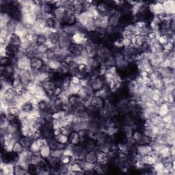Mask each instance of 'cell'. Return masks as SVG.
I'll return each mask as SVG.
<instances>
[{"instance_id":"49","label":"cell","mask_w":175,"mask_h":175,"mask_svg":"<svg viewBox=\"0 0 175 175\" xmlns=\"http://www.w3.org/2000/svg\"><path fill=\"white\" fill-rule=\"evenodd\" d=\"M0 64L2 67H6V66L11 64L10 57H1L0 60Z\"/></svg>"},{"instance_id":"8","label":"cell","mask_w":175,"mask_h":175,"mask_svg":"<svg viewBox=\"0 0 175 175\" xmlns=\"http://www.w3.org/2000/svg\"><path fill=\"white\" fill-rule=\"evenodd\" d=\"M83 46L79 44H76V43H73L70 46V47L68 50V53L70 55H71L73 57L80 56L81 52L83 50Z\"/></svg>"},{"instance_id":"2","label":"cell","mask_w":175,"mask_h":175,"mask_svg":"<svg viewBox=\"0 0 175 175\" xmlns=\"http://www.w3.org/2000/svg\"><path fill=\"white\" fill-rule=\"evenodd\" d=\"M105 85H106V82H105V79L103 76H99L96 77V78L90 80L91 88L94 92L101 90V89L104 87Z\"/></svg>"},{"instance_id":"20","label":"cell","mask_w":175,"mask_h":175,"mask_svg":"<svg viewBox=\"0 0 175 175\" xmlns=\"http://www.w3.org/2000/svg\"><path fill=\"white\" fill-rule=\"evenodd\" d=\"M170 112V110H169V105L167 102H164L161 103L160 105H159V107H158V112L157 114L161 116V117H163L165 115L168 114Z\"/></svg>"},{"instance_id":"12","label":"cell","mask_w":175,"mask_h":175,"mask_svg":"<svg viewBox=\"0 0 175 175\" xmlns=\"http://www.w3.org/2000/svg\"><path fill=\"white\" fill-rule=\"evenodd\" d=\"M66 13H67L66 9L63 6H60V7H54L52 14L53 17L55 18L56 20L62 21Z\"/></svg>"},{"instance_id":"28","label":"cell","mask_w":175,"mask_h":175,"mask_svg":"<svg viewBox=\"0 0 175 175\" xmlns=\"http://www.w3.org/2000/svg\"><path fill=\"white\" fill-rule=\"evenodd\" d=\"M30 174L28 170L23 168V166L19 164H16L14 168V175H25Z\"/></svg>"},{"instance_id":"51","label":"cell","mask_w":175,"mask_h":175,"mask_svg":"<svg viewBox=\"0 0 175 175\" xmlns=\"http://www.w3.org/2000/svg\"><path fill=\"white\" fill-rule=\"evenodd\" d=\"M81 79L77 76H71V83L76 85H79Z\"/></svg>"},{"instance_id":"42","label":"cell","mask_w":175,"mask_h":175,"mask_svg":"<svg viewBox=\"0 0 175 175\" xmlns=\"http://www.w3.org/2000/svg\"><path fill=\"white\" fill-rule=\"evenodd\" d=\"M56 19L54 17L49 18L46 20V25L47 28L50 29L55 28L56 26Z\"/></svg>"},{"instance_id":"26","label":"cell","mask_w":175,"mask_h":175,"mask_svg":"<svg viewBox=\"0 0 175 175\" xmlns=\"http://www.w3.org/2000/svg\"><path fill=\"white\" fill-rule=\"evenodd\" d=\"M42 160H43V158L41 156L40 154H32L30 157V164L39 166Z\"/></svg>"},{"instance_id":"6","label":"cell","mask_w":175,"mask_h":175,"mask_svg":"<svg viewBox=\"0 0 175 175\" xmlns=\"http://www.w3.org/2000/svg\"><path fill=\"white\" fill-rule=\"evenodd\" d=\"M14 166L10 163L1 161V175H11L14 174Z\"/></svg>"},{"instance_id":"23","label":"cell","mask_w":175,"mask_h":175,"mask_svg":"<svg viewBox=\"0 0 175 175\" xmlns=\"http://www.w3.org/2000/svg\"><path fill=\"white\" fill-rule=\"evenodd\" d=\"M10 45L19 49L21 46V38L17 34H12Z\"/></svg>"},{"instance_id":"38","label":"cell","mask_w":175,"mask_h":175,"mask_svg":"<svg viewBox=\"0 0 175 175\" xmlns=\"http://www.w3.org/2000/svg\"><path fill=\"white\" fill-rule=\"evenodd\" d=\"M24 149H25L24 148H23V146L21 145V144L19 141L14 144V146H13V152L14 153H17L19 155L23 152Z\"/></svg>"},{"instance_id":"19","label":"cell","mask_w":175,"mask_h":175,"mask_svg":"<svg viewBox=\"0 0 175 175\" xmlns=\"http://www.w3.org/2000/svg\"><path fill=\"white\" fill-rule=\"evenodd\" d=\"M17 95V93L15 91L14 89L13 88H10L9 89H8L6 92V94L4 96V98L3 99L9 103V104L10 105V103L13 101V99H14V97ZM2 100V99H1Z\"/></svg>"},{"instance_id":"41","label":"cell","mask_w":175,"mask_h":175,"mask_svg":"<svg viewBox=\"0 0 175 175\" xmlns=\"http://www.w3.org/2000/svg\"><path fill=\"white\" fill-rule=\"evenodd\" d=\"M46 40H47V38H46L45 35L42 34H38L37 35V38H36V44L38 45L45 44Z\"/></svg>"},{"instance_id":"11","label":"cell","mask_w":175,"mask_h":175,"mask_svg":"<svg viewBox=\"0 0 175 175\" xmlns=\"http://www.w3.org/2000/svg\"><path fill=\"white\" fill-rule=\"evenodd\" d=\"M19 74L21 82L25 86L30 81H32V76H31V74L29 71H26V70H19Z\"/></svg>"},{"instance_id":"47","label":"cell","mask_w":175,"mask_h":175,"mask_svg":"<svg viewBox=\"0 0 175 175\" xmlns=\"http://www.w3.org/2000/svg\"><path fill=\"white\" fill-rule=\"evenodd\" d=\"M49 49L48 46H46L45 44L43 45H38V48H37V53H39L41 54H43L45 55V53L47 52V50Z\"/></svg>"},{"instance_id":"29","label":"cell","mask_w":175,"mask_h":175,"mask_svg":"<svg viewBox=\"0 0 175 175\" xmlns=\"http://www.w3.org/2000/svg\"><path fill=\"white\" fill-rule=\"evenodd\" d=\"M21 134L22 136H25V137H29L32 138L34 134V132L31 129L30 126L29 127H21L20 129Z\"/></svg>"},{"instance_id":"32","label":"cell","mask_w":175,"mask_h":175,"mask_svg":"<svg viewBox=\"0 0 175 175\" xmlns=\"http://www.w3.org/2000/svg\"><path fill=\"white\" fill-rule=\"evenodd\" d=\"M81 87L80 86V85H76V84H73L71 83L70 84L69 88L68 89V91L71 95H77L78 94V92L81 89Z\"/></svg>"},{"instance_id":"16","label":"cell","mask_w":175,"mask_h":175,"mask_svg":"<svg viewBox=\"0 0 175 175\" xmlns=\"http://www.w3.org/2000/svg\"><path fill=\"white\" fill-rule=\"evenodd\" d=\"M62 31L64 34L68 35V36H71L72 35H73L74 34L79 32L78 28H77L76 24H75L74 25H63V26H62Z\"/></svg>"},{"instance_id":"33","label":"cell","mask_w":175,"mask_h":175,"mask_svg":"<svg viewBox=\"0 0 175 175\" xmlns=\"http://www.w3.org/2000/svg\"><path fill=\"white\" fill-rule=\"evenodd\" d=\"M82 101L81 99L79 98L77 95H71L68 97V102L71 105V107L75 106L77 103H79L80 102Z\"/></svg>"},{"instance_id":"50","label":"cell","mask_w":175,"mask_h":175,"mask_svg":"<svg viewBox=\"0 0 175 175\" xmlns=\"http://www.w3.org/2000/svg\"><path fill=\"white\" fill-rule=\"evenodd\" d=\"M95 165V164H91V163L85 162L83 170H84V171H93V172H95L94 171Z\"/></svg>"},{"instance_id":"48","label":"cell","mask_w":175,"mask_h":175,"mask_svg":"<svg viewBox=\"0 0 175 175\" xmlns=\"http://www.w3.org/2000/svg\"><path fill=\"white\" fill-rule=\"evenodd\" d=\"M73 158L70 157L68 156H66V155H62L60 158V161L62 164H70L72 162Z\"/></svg>"},{"instance_id":"18","label":"cell","mask_w":175,"mask_h":175,"mask_svg":"<svg viewBox=\"0 0 175 175\" xmlns=\"http://www.w3.org/2000/svg\"><path fill=\"white\" fill-rule=\"evenodd\" d=\"M120 18L118 16V13L116 14L110 16L109 17V26L112 27V28H118L120 27Z\"/></svg>"},{"instance_id":"34","label":"cell","mask_w":175,"mask_h":175,"mask_svg":"<svg viewBox=\"0 0 175 175\" xmlns=\"http://www.w3.org/2000/svg\"><path fill=\"white\" fill-rule=\"evenodd\" d=\"M143 135L144 134L142 133V131L135 130V131H133V134H132V139H133V140L136 144H138L139 141H140V139H142Z\"/></svg>"},{"instance_id":"24","label":"cell","mask_w":175,"mask_h":175,"mask_svg":"<svg viewBox=\"0 0 175 175\" xmlns=\"http://www.w3.org/2000/svg\"><path fill=\"white\" fill-rule=\"evenodd\" d=\"M34 139L32 138L29 137H25V136H21L20 139H19V142L21 144V145L23 146L24 149H29L30 147L32 145V143L33 142Z\"/></svg>"},{"instance_id":"22","label":"cell","mask_w":175,"mask_h":175,"mask_svg":"<svg viewBox=\"0 0 175 175\" xmlns=\"http://www.w3.org/2000/svg\"><path fill=\"white\" fill-rule=\"evenodd\" d=\"M45 64L43 60L41 58H38L36 57H33L31 58V67L35 69L40 70L43 65Z\"/></svg>"},{"instance_id":"9","label":"cell","mask_w":175,"mask_h":175,"mask_svg":"<svg viewBox=\"0 0 175 175\" xmlns=\"http://www.w3.org/2000/svg\"><path fill=\"white\" fill-rule=\"evenodd\" d=\"M28 33V30L27 29L25 25L24 24H23V23L20 21L18 22L16 25V28H15L14 34H17V36H19L20 38H23V37H25Z\"/></svg>"},{"instance_id":"14","label":"cell","mask_w":175,"mask_h":175,"mask_svg":"<svg viewBox=\"0 0 175 175\" xmlns=\"http://www.w3.org/2000/svg\"><path fill=\"white\" fill-rule=\"evenodd\" d=\"M81 143V138L77 131H73L71 134L68 136V144L72 145L77 146Z\"/></svg>"},{"instance_id":"25","label":"cell","mask_w":175,"mask_h":175,"mask_svg":"<svg viewBox=\"0 0 175 175\" xmlns=\"http://www.w3.org/2000/svg\"><path fill=\"white\" fill-rule=\"evenodd\" d=\"M46 160H47L50 167H51V168L52 169H57L58 167L61 164L60 159L59 158L50 156Z\"/></svg>"},{"instance_id":"46","label":"cell","mask_w":175,"mask_h":175,"mask_svg":"<svg viewBox=\"0 0 175 175\" xmlns=\"http://www.w3.org/2000/svg\"><path fill=\"white\" fill-rule=\"evenodd\" d=\"M60 130H61V134H62L64 135H67L68 137L73 131L71 127H60Z\"/></svg>"},{"instance_id":"10","label":"cell","mask_w":175,"mask_h":175,"mask_svg":"<svg viewBox=\"0 0 175 175\" xmlns=\"http://www.w3.org/2000/svg\"><path fill=\"white\" fill-rule=\"evenodd\" d=\"M96 153H97V163L102 165H107L110 159L108 153L100 150H96Z\"/></svg>"},{"instance_id":"31","label":"cell","mask_w":175,"mask_h":175,"mask_svg":"<svg viewBox=\"0 0 175 175\" xmlns=\"http://www.w3.org/2000/svg\"><path fill=\"white\" fill-rule=\"evenodd\" d=\"M41 146L37 140H34L30 147V150L32 153V154H40Z\"/></svg>"},{"instance_id":"27","label":"cell","mask_w":175,"mask_h":175,"mask_svg":"<svg viewBox=\"0 0 175 175\" xmlns=\"http://www.w3.org/2000/svg\"><path fill=\"white\" fill-rule=\"evenodd\" d=\"M103 62L107 68L112 67H116V62L113 54H110V56H107Z\"/></svg>"},{"instance_id":"35","label":"cell","mask_w":175,"mask_h":175,"mask_svg":"<svg viewBox=\"0 0 175 175\" xmlns=\"http://www.w3.org/2000/svg\"><path fill=\"white\" fill-rule=\"evenodd\" d=\"M38 107L40 111L47 110H49V108H50V103L47 101H45V100H42V101H40L39 103H38Z\"/></svg>"},{"instance_id":"44","label":"cell","mask_w":175,"mask_h":175,"mask_svg":"<svg viewBox=\"0 0 175 175\" xmlns=\"http://www.w3.org/2000/svg\"><path fill=\"white\" fill-rule=\"evenodd\" d=\"M149 77L150 78V79L151 80V81H154L155 79H157L159 78H160L161 76H160V75H159V73L157 71V70L155 69L150 73L149 74Z\"/></svg>"},{"instance_id":"7","label":"cell","mask_w":175,"mask_h":175,"mask_svg":"<svg viewBox=\"0 0 175 175\" xmlns=\"http://www.w3.org/2000/svg\"><path fill=\"white\" fill-rule=\"evenodd\" d=\"M64 25H74L77 23V17L73 13H67L62 20Z\"/></svg>"},{"instance_id":"30","label":"cell","mask_w":175,"mask_h":175,"mask_svg":"<svg viewBox=\"0 0 175 175\" xmlns=\"http://www.w3.org/2000/svg\"><path fill=\"white\" fill-rule=\"evenodd\" d=\"M146 36L143 35H136L135 36V47H141L146 43Z\"/></svg>"},{"instance_id":"40","label":"cell","mask_w":175,"mask_h":175,"mask_svg":"<svg viewBox=\"0 0 175 175\" xmlns=\"http://www.w3.org/2000/svg\"><path fill=\"white\" fill-rule=\"evenodd\" d=\"M152 167L155 170V172H156V174H157V172H159V171H161L164 168V163H163V161H157L155 163Z\"/></svg>"},{"instance_id":"13","label":"cell","mask_w":175,"mask_h":175,"mask_svg":"<svg viewBox=\"0 0 175 175\" xmlns=\"http://www.w3.org/2000/svg\"><path fill=\"white\" fill-rule=\"evenodd\" d=\"M83 143L84 145L85 149L87 151L96 150V142L95 139L90 137H88Z\"/></svg>"},{"instance_id":"36","label":"cell","mask_w":175,"mask_h":175,"mask_svg":"<svg viewBox=\"0 0 175 175\" xmlns=\"http://www.w3.org/2000/svg\"><path fill=\"white\" fill-rule=\"evenodd\" d=\"M56 138V139L57 141H58L59 142L64 144V145H67V144L68 143V137L67 135H64L62 134H60L59 135H57L56 137H54Z\"/></svg>"},{"instance_id":"5","label":"cell","mask_w":175,"mask_h":175,"mask_svg":"<svg viewBox=\"0 0 175 175\" xmlns=\"http://www.w3.org/2000/svg\"><path fill=\"white\" fill-rule=\"evenodd\" d=\"M162 5L164 7V13L172 16L175 13V2L173 0H168V1H162Z\"/></svg>"},{"instance_id":"17","label":"cell","mask_w":175,"mask_h":175,"mask_svg":"<svg viewBox=\"0 0 175 175\" xmlns=\"http://www.w3.org/2000/svg\"><path fill=\"white\" fill-rule=\"evenodd\" d=\"M52 149H51V147L48 145V144H46V145L42 146L41 147L40 149V155L41 156L45 159H47L52 155Z\"/></svg>"},{"instance_id":"39","label":"cell","mask_w":175,"mask_h":175,"mask_svg":"<svg viewBox=\"0 0 175 175\" xmlns=\"http://www.w3.org/2000/svg\"><path fill=\"white\" fill-rule=\"evenodd\" d=\"M20 112L21 109H19V107L16 106H10L8 110V114L17 118V116L19 114V113H20Z\"/></svg>"},{"instance_id":"3","label":"cell","mask_w":175,"mask_h":175,"mask_svg":"<svg viewBox=\"0 0 175 175\" xmlns=\"http://www.w3.org/2000/svg\"><path fill=\"white\" fill-rule=\"evenodd\" d=\"M153 151V148L150 145H137L135 148V154L143 157L150 155Z\"/></svg>"},{"instance_id":"15","label":"cell","mask_w":175,"mask_h":175,"mask_svg":"<svg viewBox=\"0 0 175 175\" xmlns=\"http://www.w3.org/2000/svg\"><path fill=\"white\" fill-rule=\"evenodd\" d=\"M85 161L91 164H96L97 163V153L96 150L87 151L84 157Z\"/></svg>"},{"instance_id":"43","label":"cell","mask_w":175,"mask_h":175,"mask_svg":"<svg viewBox=\"0 0 175 175\" xmlns=\"http://www.w3.org/2000/svg\"><path fill=\"white\" fill-rule=\"evenodd\" d=\"M63 152H64V149H55V150H52L51 156L60 159L62 155H63Z\"/></svg>"},{"instance_id":"45","label":"cell","mask_w":175,"mask_h":175,"mask_svg":"<svg viewBox=\"0 0 175 175\" xmlns=\"http://www.w3.org/2000/svg\"><path fill=\"white\" fill-rule=\"evenodd\" d=\"M21 96H23V99H24L26 102H30L31 99H32L34 97V95L32 94V93L30 92L27 90L23 93Z\"/></svg>"},{"instance_id":"4","label":"cell","mask_w":175,"mask_h":175,"mask_svg":"<svg viewBox=\"0 0 175 175\" xmlns=\"http://www.w3.org/2000/svg\"><path fill=\"white\" fill-rule=\"evenodd\" d=\"M90 105L96 110L100 111L105 107V100L101 97L94 95L90 98Z\"/></svg>"},{"instance_id":"21","label":"cell","mask_w":175,"mask_h":175,"mask_svg":"<svg viewBox=\"0 0 175 175\" xmlns=\"http://www.w3.org/2000/svg\"><path fill=\"white\" fill-rule=\"evenodd\" d=\"M46 64L49 66L52 72H59L61 68V62L56 59L49 60Z\"/></svg>"},{"instance_id":"1","label":"cell","mask_w":175,"mask_h":175,"mask_svg":"<svg viewBox=\"0 0 175 175\" xmlns=\"http://www.w3.org/2000/svg\"><path fill=\"white\" fill-rule=\"evenodd\" d=\"M60 39H59V46L65 50V51H68L70 46L72 44V41L71 39V36H68L66 34H64L62 31H60Z\"/></svg>"},{"instance_id":"37","label":"cell","mask_w":175,"mask_h":175,"mask_svg":"<svg viewBox=\"0 0 175 175\" xmlns=\"http://www.w3.org/2000/svg\"><path fill=\"white\" fill-rule=\"evenodd\" d=\"M34 110V107L30 102L25 103L21 107V110L26 112V113H30V112H32Z\"/></svg>"}]
</instances>
